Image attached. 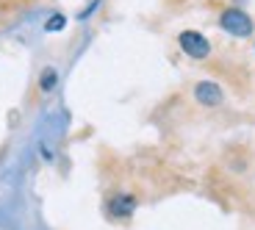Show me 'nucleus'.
<instances>
[{"mask_svg":"<svg viewBox=\"0 0 255 230\" xmlns=\"http://www.w3.org/2000/svg\"><path fill=\"white\" fill-rule=\"evenodd\" d=\"M178 45L189 58H208L211 56V42L200 31H180Z\"/></svg>","mask_w":255,"mask_h":230,"instance_id":"obj_2","label":"nucleus"},{"mask_svg":"<svg viewBox=\"0 0 255 230\" xmlns=\"http://www.w3.org/2000/svg\"><path fill=\"white\" fill-rule=\"evenodd\" d=\"M56 81H58L56 70H50V67H47V70L42 72V78H39V86H42V92H50L53 86H56Z\"/></svg>","mask_w":255,"mask_h":230,"instance_id":"obj_5","label":"nucleus"},{"mask_svg":"<svg viewBox=\"0 0 255 230\" xmlns=\"http://www.w3.org/2000/svg\"><path fill=\"white\" fill-rule=\"evenodd\" d=\"M219 25H222V31H228L230 36H253L255 22L247 11H242V8H225V11L219 14Z\"/></svg>","mask_w":255,"mask_h":230,"instance_id":"obj_1","label":"nucleus"},{"mask_svg":"<svg viewBox=\"0 0 255 230\" xmlns=\"http://www.w3.org/2000/svg\"><path fill=\"white\" fill-rule=\"evenodd\" d=\"M133 211H136V197L133 194H117V197H111L109 214L114 219H128Z\"/></svg>","mask_w":255,"mask_h":230,"instance_id":"obj_4","label":"nucleus"},{"mask_svg":"<svg viewBox=\"0 0 255 230\" xmlns=\"http://www.w3.org/2000/svg\"><path fill=\"white\" fill-rule=\"evenodd\" d=\"M194 97H197V103H203L208 109H214V106H219V103L225 100L222 89H219L214 81H200L197 86H194Z\"/></svg>","mask_w":255,"mask_h":230,"instance_id":"obj_3","label":"nucleus"},{"mask_svg":"<svg viewBox=\"0 0 255 230\" xmlns=\"http://www.w3.org/2000/svg\"><path fill=\"white\" fill-rule=\"evenodd\" d=\"M64 25H67V19H64L61 14H53V17L47 19V25H45V28H47V31H61Z\"/></svg>","mask_w":255,"mask_h":230,"instance_id":"obj_6","label":"nucleus"}]
</instances>
